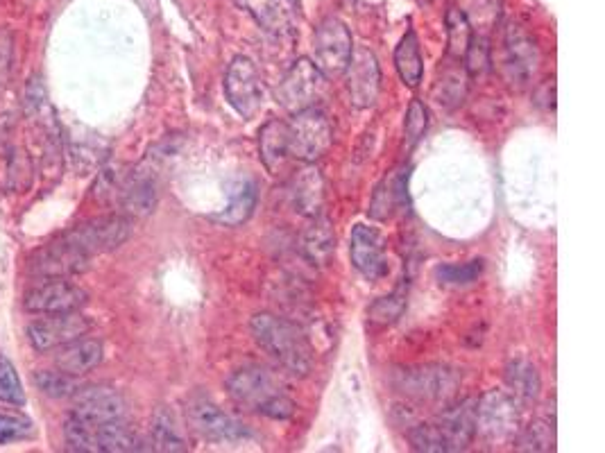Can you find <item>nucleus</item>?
<instances>
[{
  "label": "nucleus",
  "mask_w": 605,
  "mask_h": 453,
  "mask_svg": "<svg viewBox=\"0 0 605 453\" xmlns=\"http://www.w3.org/2000/svg\"><path fill=\"white\" fill-rule=\"evenodd\" d=\"M186 417H189V424L202 438H209L213 442L238 444L252 438L250 429H247L241 420L225 413V410L218 404H213L209 397L195 395L186 401Z\"/></svg>",
  "instance_id": "obj_9"
},
{
  "label": "nucleus",
  "mask_w": 605,
  "mask_h": 453,
  "mask_svg": "<svg viewBox=\"0 0 605 453\" xmlns=\"http://www.w3.org/2000/svg\"><path fill=\"white\" fill-rule=\"evenodd\" d=\"M132 234V220L123 216V213H112V216L91 218L87 222H80L64 232L62 241L68 243L75 250L87 254L89 259L96 254L114 252L121 247Z\"/></svg>",
  "instance_id": "obj_6"
},
{
  "label": "nucleus",
  "mask_w": 605,
  "mask_h": 453,
  "mask_svg": "<svg viewBox=\"0 0 605 453\" xmlns=\"http://www.w3.org/2000/svg\"><path fill=\"white\" fill-rule=\"evenodd\" d=\"M259 157L270 175H279L288 161V125L284 121H268L259 132Z\"/></svg>",
  "instance_id": "obj_22"
},
{
  "label": "nucleus",
  "mask_w": 605,
  "mask_h": 453,
  "mask_svg": "<svg viewBox=\"0 0 605 453\" xmlns=\"http://www.w3.org/2000/svg\"><path fill=\"white\" fill-rule=\"evenodd\" d=\"M34 383L37 388L44 392V395L53 397V399H64V397H73L75 392L80 390L75 376L64 374V372H46L41 370L34 374Z\"/></svg>",
  "instance_id": "obj_31"
},
{
  "label": "nucleus",
  "mask_w": 605,
  "mask_h": 453,
  "mask_svg": "<svg viewBox=\"0 0 605 453\" xmlns=\"http://www.w3.org/2000/svg\"><path fill=\"white\" fill-rule=\"evenodd\" d=\"M506 383L510 395L517 397L522 404H528V401H535L540 397V390H542L540 372L538 367H535L531 361H526V358H515V361L508 363Z\"/></svg>",
  "instance_id": "obj_25"
},
{
  "label": "nucleus",
  "mask_w": 605,
  "mask_h": 453,
  "mask_svg": "<svg viewBox=\"0 0 605 453\" xmlns=\"http://www.w3.org/2000/svg\"><path fill=\"white\" fill-rule=\"evenodd\" d=\"M506 73L517 87L531 82L540 66V50L531 34H526L519 25H508L506 37Z\"/></svg>",
  "instance_id": "obj_17"
},
{
  "label": "nucleus",
  "mask_w": 605,
  "mask_h": 453,
  "mask_svg": "<svg viewBox=\"0 0 605 453\" xmlns=\"http://www.w3.org/2000/svg\"><path fill=\"white\" fill-rule=\"evenodd\" d=\"M522 401L508 390H490L476 401V433L485 442L499 444L513 440L522 429Z\"/></svg>",
  "instance_id": "obj_4"
},
{
  "label": "nucleus",
  "mask_w": 605,
  "mask_h": 453,
  "mask_svg": "<svg viewBox=\"0 0 605 453\" xmlns=\"http://www.w3.org/2000/svg\"><path fill=\"white\" fill-rule=\"evenodd\" d=\"M288 125V155L315 164L334 143V127L320 107H309L293 114Z\"/></svg>",
  "instance_id": "obj_5"
},
{
  "label": "nucleus",
  "mask_w": 605,
  "mask_h": 453,
  "mask_svg": "<svg viewBox=\"0 0 605 453\" xmlns=\"http://www.w3.org/2000/svg\"><path fill=\"white\" fill-rule=\"evenodd\" d=\"M127 413V404L121 392L107 386H93V388H80L73 395V413L82 420L102 424V422H116L123 420Z\"/></svg>",
  "instance_id": "obj_18"
},
{
  "label": "nucleus",
  "mask_w": 605,
  "mask_h": 453,
  "mask_svg": "<svg viewBox=\"0 0 605 453\" xmlns=\"http://www.w3.org/2000/svg\"><path fill=\"white\" fill-rule=\"evenodd\" d=\"M102 343L96 338H78L59 347L55 354V367L59 372L82 376L102 363Z\"/></svg>",
  "instance_id": "obj_21"
},
{
  "label": "nucleus",
  "mask_w": 605,
  "mask_h": 453,
  "mask_svg": "<svg viewBox=\"0 0 605 453\" xmlns=\"http://www.w3.org/2000/svg\"><path fill=\"white\" fill-rule=\"evenodd\" d=\"M91 259L57 238L28 259V272L37 279H68L89 270Z\"/></svg>",
  "instance_id": "obj_13"
},
{
  "label": "nucleus",
  "mask_w": 605,
  "mask_h": 453,
  "mask_svg": "<svg viewBox=\"0 0 605 453\" xmlns=\"http://www.w3.org/2000/svg\"><path fill=\"white\" fill-rule=\"evenodd\" d=\"M472 39V25L463 10L451 7L447 12V53L454 59H463Z\"/></svg>",
  "instance_id": "obj_29"
},
{
  "label": "nucleus",
  "mask_w": 605,
  "mask_h": 453,
  "mask_svg": "<svg viewBox=\"0 0 605 453\" xmlns=\"http://www.w3.org/2000/svg\"><path fill=\"white\" fill-rule=\"evenodd\" d=\"M393 202H395V191L386 179V182L379 184L377 191H374V198H372V204H370L372 218H379V220L388 218L390 209H393Z\"/></svg>",
  "instance_id": "obj_40"
},
{
  "label": "nucleus",
  "mask_w": 605,
  "mask_h": 453,
  "mask_svg": "<svg viewBox=\"0 0 605 453\" xmlns=\"http://www.w3.org/2000/svg\"><path fill=\"white\" fill-rule=\"evenodd\" d=\"M34 433L32 420L19 410L0 408V444H10L16 440H25Z\"/></svg>",
  "instance_id": "obj_33"
},
{
  "label": "nucleus",
  "mask_w": 605,
  "mask_h": 453,
  "mask_svg": "<svg viewBox=\"0 0 605 453\" xmlns=\"http://www.w3.org/2000/svg\"><path fill=\"white\" fill-rule=\"evenodd\" d=\"M483 272V261H467V263H445L436 268V277L445 286H470Z\"/></svg>",
  "instance_id": "obj_32"
},
{
  "label": "nucleus",
  "mask_w": 605,
  "mask_h": 453,
  "mask_svg": "<svg viewBox=\"0 0 605 453\" xmlns=\"http://www.w3.org/2000/svg\"><path fill=\"white\" fill-rule=\"evenodd\" d=\"M445 451H465L476 438V399H463L433 420Z\"/></svg>",
  "instance_id": "obj_19"
},
{
  "label": "nucleus",
  "mask_w": 605,
  "mask_h": 453,
  "mask_svg": "<svg viewBox=\"0 0 605 453\" xmlns=\"http://www.w3.org/2000/svg\"><path fill=\"white\" fill-rule=\"evenodd\" d=\"M395 66L402 82L408 89H417L424 78V59L420 50V39L415 30H408L395 50Z\"/></svg>",
  "instance_id": "obj_24"
},
{
  "label": "nucleus",
  "mask_w": 605,
  "mask_h": 453,
  "mask_svg": "<svg viewBox=\"0 0 605 453\" xmlns=\"http://www.w3.org/2000/svg\"><path fill=\"white\" fill-rule=\"evenodd\" d=\"M325 89L327 78L318 71V66L309 57H300L277 84L275 98L286 111L297 114L302 109L318 107V102L325 96Z\"/></svg>",
  "instance_id": "obj_8"
},
{
  "label": "nucleus",
  "mask_w": 605,
  "mask_h": 453,
  "mask_svg": "<svg viewBox=\"0 0 605 453\" xmlns=\"http://www.w3.org/2000/svg\"><path fill=\"white\" fill-rule=\"evenodd\" d=\"M227 392L238 406L270 420H288L295 415V401L281 383L261 365H245L227 376Z\"/></svg>",
  "instance_id": "obj_2"
},
{
  "label": "nucleus",
  "mask_w": 605,
  "mask_h": 453,
  "mask_svg": "<svg viewBox=\"0 0 605 453\" xmlns=\"http://www.w3.org/2000/svg\"><path fill=\"white\" fill-rule=\"evenodd\" d=\"M556 422H544V420H535L526 426V429H519L515 435V449L517 451H533V453H542V451H551L553 444H556Z\"/></svg>",
  "instance_id": "obj_28"
},
{
  "label": "nucleus",
  "mask_w": 605,
  "mask_h": 453,
  "mask_svg": "<svg viewBox=\"0 0 605 453\" xmlns=\"http://www.w3.org/2000/svg\"><path fill=\"white\" fill-rule=\"evenodd\" d=\"M150 433H152V449L157 451H186L189 444H186V438L182 433V426L177 424L175 415L170 413L168 408H157L155 415H152V424H150Z\"/></svg>",
  "instance_id": "obj_27"
},
{
  "label": "nucleus",
  "mask_w": 605,
  "mask_h": 453,
  "mask_svg": "<svg viewBox=\"0 0 605 453\" xmlns=\"http://www.w3.org/2000/svg\"><path fill=\"white\" fill-rule=\"evenodd\" d=\"M254 343L293 376H306L313 367V352L304 331L275 313H257L250 322Z\"/></svg>",
  "instance_id": "obj_1"
},
{
  "label": "nucleus",
  "mask_w": 605,
  "mask_h": 453,
  "mask_svg": "<svg viewBox=\"0 0 605 453\" xmlns=\"http://www.w3.org/2000/svg\"><path fill=\"white\" fill-rule=\"evenodd\" d=\"M352 55L354 39L347 25L336 16L322 21L313 34L311 62L318 66V71L325 78H340V75H345L349 62H352Z\"/></svg>",
  "instance_id": "obj_7"
},
{
  "label": "nucleus",
  "mask_w": 605,
  "mask_h": 453,
  "mask_svg": "<svg viewBox=\"0 0 605 453\" xmlns=\"http://www.w3.org/2000/svg\"><path fill=\"white\" fill-rule=\"evenodd\" d=\"M254 207H257V186H254L250 179H243V182L234 186L227 207L220 211L218 216H213V220L227 227H238L252 216Z\"/></svg>",
  "instance_id": "obj_26"
},
{
  "label": "nucleus",
  "mask_w": 605,
  "mask_h": 453,
  "mask_svg": "<svg viewBox=\"0 0 605 453\" xmlns=\"http://www.w3.org/2000/svg\"><path fill=\"white\" fill-rule=\"evenodd\" d=\"M91 329V322L80 315V311L73 313H59L50 315L46 320H37L28 327V340L37 352H50L71 340L82 338L84 333Z\"/></svg>",
  "instance_id": "obj_14"
},
{
  "label": "nucleus",
  "mask_w": 605,
  "mask_h": 453,
  "mask_svg": "<svg viewBox=\"0 0 605 453\" xmlns=\"http://www.w3.org/2000/svg\"><path fill=\"white\" fill-rule=\"evenodd\" d=\"M349 256H352V266L365 279L377 281L388 275L386 241H383L379 229L356 225L352 229V236H349Z\"/></svg>",
  "instance_id": "obj_15"
},
{
  "label": "nucleus",
  "mask_w": 605,
  "mask_h": 453,
  "mask_svg": "<svg viewBox=\"0 0 605 453\" xmlns=\"http://www.w3.org/2000/svg\"><path fill=\"white\" fill-rule=\"evenodd\" d=\"M87 290H82L78 284L66 279H46L44 284L32 288L25 293L23 306L30 313L41 315H59L80 311L87 304Z\"/></svg>",
  "instance_id": "obj_12"
},
{
  "label": "nucleus",
  "mask_w": 605,
  "mask_h": 453,
  "mask_svg": "<svg viewBox=\"0 0 605 453\" xmlns=\"http://www.w3.org/2000/svg\"><path fill=\"white\" fill-rule=\"evenodd\" d=\"M14 59V34L7 28H0V93L10 82Z\"/></svg>",
  "instance_id": "obj_39"
},
{
  "label": "nucleus",
  "mask_w": 605,
  "mask_h": 453,
  "mask_svg": "<svg viewBox=\"0 0 605 453\" xmlns=\"http://www.w3.org/2000/svg\"><path fill=\"white\" fill-rule=\"evenodd\" d=\"M236 5L250 14L254 23L272 39L288 41L300 32V0H236Z\"/></svg>",
  "instance_id": "obj_11"
},
{
  "label": "nucleus",
  "mask_w": 605,
  "mask_h": 453,
  "mask_svg": "<svg viewBox=\"0 0 605 453\" xmlns=\"http://www.w3.org/2000/svg\"><path fill=\"white\" fill-rule=\"evenodd\" d=\"M426 127H429V111H426L420 100H413L411 107L406 111L404 121V139L408 150L415 148V145L424 139Z\"/></svg>",
  "instance_id": "obj_35"
},
{
  "label": "nucleus",
  "mask_w": 605,
  "mask_h": 453,
  "mask_svg": "<svg viewBox=\"0 0 605 453\" xmlns=\"http://www.w3.org/2000/svg\"><path fill=\"white\" fill-rule=\"evenodd\" d=\"M408 440H411V447L415 451H424V453H447L445 451V442H442L440 433L433 422H422L415 424L411 431H408Z\"/></svg>",
  "instance_id": "obj_36"
},
{
  "label": "nucleus",
  "mask_w": 605,
  "mask_h": 453,
  "mask_svg": "<svg viewBox=\"0 0 605 453\" xmlns=\"http://www.w3.org/2000/svg\"><path fill=\"white\" fill-rule=\"evenodd\" d=\"M288 198L293 209L304 218H315L325 207V177L315 164H304L297 168L288 182Z\"/></svg>",
  "instance_id": "obj_20"
},
{
  "label": "nucleus",
  "mask_w": 605,
  "mask_h": 453,
  "mask_svg": "<svg viewBox=\"0 0 605 453\" xmlns=\"http://www.w3.org/2000/svg\"><path fill=\"white\" fill-rule=\"evenodd\" d=\"M311 220V227L306 229L302 238V252L313 266L325 268L336 252L334 225H331V220L322 216V213Z\"/></svg>",
  "instance_id": "obj_23"
},
{
  "label": "nucleus",
  "mask_w": 605,
  "mask_h": 453,
  "mask_svg": "<svg viewBox=\"0 0 605 453\" xmlns=\"http://www.w3.org/2000/svg\"><path fill=\"white\" fill-rule=\"evenodd\" d=\"M0 401H5V404H16V406L25 404V392L21 386V379L7 356H0Z\"/></svg>",
  "instance_id": "obj_34"
},
{
  "label": "nucleus",
  "mask_w": 605,
  "mask_h": 453,
  "mask_svg": "<svg viewBox=\"0 0 605 453\" xmlns=\"http://www.w3.org/2000/svg\"><path fill=\"white\" fill-rule=\"evenodd\" d=\"M225 96L238 116L254 118L266 105V87L250 57L236 55L225 75Z\"/></svg>",
  "instance_id": "obj_10"
},
{
  "label": "nucleus",
  "mask_w": 605,
  "mask_h": 453,
  "mask_svg": "<svg viewBox=\"0 0 605 453\" xmlns=\"http://www.w3.org/2000/svg\"><path fill=\"white\" fill-rule=\"evenodd\" d=\"M404 311H406V290L399 288V290H395V293L379 297L377 302L370 306L368 318L374 324L388 327V324H395L399 318H402Z\"/></svg>",
  "instance_id": "obj_30"
},
{
  "label": "nucleus",
  "mask_w": 605,
  "mask_h": 453,
  "mask_svg": "<svg viewBox=\"0 0 605 453\" xmlns=\"http://www.w3.org/2000/svg\"><path fill=\"white\" fill-rule=\"evenodd\" d=\"M10 186L14 188V191H25L23 182L30 186L32 182V166H30V159L28 155H25L23 150H14L12 157H10Z\"/></svg>",
  "instance_id": "obj_38"
},
{
  "label": "nucleus",
  "mask_w": 605,
  "mask_h": 453,
  "mask_svg": "<svg viewBox=\"0 0 605 453\" xmlns=\"http://www.w3.org/2000/svg\"><path fill=\"white\" fill-rule=\"evenodd\" d=\"M347 93L356 109H370L379 98L381 71L372 50H354L352 62L347 66Z\"/></svg>",
  "instance_id": "obj_16"
},
{
  "label": "nucleus",
  "mask_w": 605,
  "mask_h": 453,
  "mask_svg": "<svg viewBox=\"0 0 605 453\" xmlns=\"http://www.w3.org/2000/svg\"><path fill=\"white\" fill-rule=\"evenodd\" d=\"M463 59H465L467 73H470L472 78H481V75L490 68L488 41H485L483 37H476V34H472L470 46H467Z\"/></svg>",
  "instance_id": "obj_37"
},
{
  "label": "nucleus",
  "mask_w": 605,
  "mask_h": 453,
  "mask_svg": "<svg viewBox=\"0 0 605 453\" xmlns=\"http://www.w3.org/2000/svg\"><path fill=\"white\" fill-rule=\"evenodd\" d=\"M395 390L420 404H440L456 395L460 376L447 365H417L393 374Z\"/></svg>",
  "instance_id": "obj_3"
}]
</instances>
